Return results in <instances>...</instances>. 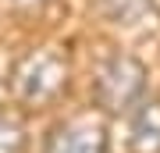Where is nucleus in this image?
Masks as SVG:
<instances>
[{
  "mask_svg": "<svg viewBox=\"0 0 160 153\" xmlns=\"http://www.w3.org/2000/svg\"><path fill=\"white\" fill-rule=\"evenodd\" d=\"M146 93V68L128 54L110 57L92 82V103L103 114H125Z\"/></svg>",
  "mask_w": 160,
  "mask_h": 153,
  "instance_id": "f257e3e1",
  "label": "nucleus"
},
{
  "mask_svg": "<svg viewBox=\"0 0 160 153\" xmlns=\"http://www.w3.org/2000/svg\"><path fill=\"white\" fill-rule=\"evenodd\" d=\"M68 82V61L53 50H32L14 68V93L25 103H46L53 100Z\"/></svg>",
  "mask_w": 160,
  "mask_h": 153,
  "instance_id": "f03ea898",
  "label": "nucleus"
},
{
  "mask_svg": "<svg viewBox=\"0 0 160 153\" xmlns=\"http://www.w3.org/2000/svg\"><path fill=\"white\" fill-rule=\"evenodd\" d=\"M43 153H107V128L92 118L57 125L46 139Z\"/></svg>",
  "mask_w": 160,
  "mask_h": 153,
  "instance_id": "7ed1b4c3",
  "label": "nucleus"
},
{
  "mask_svg": "<svg viewBox=\"0 0 160 153\" xmlns=\"http://www.w3.org/2000/svg\"><path fill=\"white\" fill-rule=\"evenodd\" d=\"M132 150L160 153V100H139L132 110Z\"/></svg>",
  "mask_w": 160,
  "mask_h": 153,
  "instance_id": "20e7f679",
  "label": "nucleus"
},
{
  "mask_svg": "<svg viewBox=\"0 0 160 153\" xmlns=\"http://www.w3.org/2000/svg\"><path fill=\"white\" fill-rule=\"evenodd\" d=\"M100 4L107 11V18L118 25H132L149 11V0H100Z\"/></svg>",
  "mask_w": 160,
  "mask_h": 153,
  "instance_id": "39448f33",
  "label": "nucleus"
},
{
  "mask_svg": "<svg viewBox=\"0 0 160 153\" xmlns=\"http://www.w3.org/2000/svg\"><path fill=\"white\" fill-rule=\"evenodd\" d=\"M25 150V128L22 121L0 110V153H22Z\"/></svg>",
  "mask_w": 160,
  "mask_h": 153,
  "instance_id": "423d86ee",
  "label": "nucleus"
},
{
  "mask_svg": "<svg viewBox=\"0 0 160 153\" xmlns=\"http://www.w3.org/2000/svg\"><path fill=\"white\" fill-rule=\"evenodd\" d=\"M7 7H14V11H32V7H43L46 0H4Z\"/></svg>",
  "mask_w": 160,
  "mask_h": 153,
  "instance_id": "0eeeda50",
  "label": "nucleus"
}]
</instances>
